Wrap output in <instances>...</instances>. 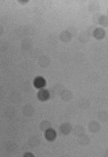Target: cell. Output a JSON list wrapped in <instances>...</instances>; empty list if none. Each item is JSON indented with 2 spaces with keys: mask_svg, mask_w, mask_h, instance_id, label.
<instances>
[{
  "mask_svg": "<svg viewBox=\"0 0 108 157\" xmlns=\"http://www.w3.org/2000/svg\"><path fill=\"white\" fill-rule=\"evenodd\" d=\"M97 117L99 120L102 123L108 122V112L105 110H101L97 114Z\"/></svg>",
  "mask_w": 108,
  "mask_h": 157,
  "instance_id": "13",
  "label": "cell"
},
{
  "mask_svg": "<svg viewBox=\"0 0 108 157\" xmlns=\"http://www.w3.org/2000/svg\"><path fill=\"white\" fill-rule=\"evenodd\" d=\"M73 131L74 136L78 137L85 134V129L84 127L80 125L75 126Z\"/></svg>",
  "mask_w": 108,
  "mask_h": 157,
  "instance_id": "12",
  "label": "cell"
},
{
  "mask_svg": "<svg viewBox=\"0 0 108 157\" xmlns=\"http://www.w3.org/2000/svg\"><path fill=\"white\" fill-rule=\"evenodd\" d=\"M90 35V33H83V34L79 37L80 40L82 41V42H86V41L88 40L89 39Z\"/></svg>",
  "mask_w": 108,
  "mask_h": 157,
  "instance_id": "18",
  "label": "cell"
},
{
  "mask_svg": "<svg viewBox=\"0 0 108 157\" xmlns=\"http://www.w3.org/2000/svg\"><path fill=\"white\" fill-rule=\"evenodd\" d=\"M46 82L45 79L42 77H37L34 79V85L37 88L41 89L45 86Z\"/></svg>",
  "mask_w": 108,
  "mask_h": 157,
  "instance_id": "7",
  "label": "cell"
},
{
  "mask_svg": "<svg viewBox=\"0 0 108 157\" xmlns=\"http://www.w3.org/2000/svg\"><path fill=\"white\" fill-rule=\"evenodd\" d=\"M34 110L31 105H27L24 107L22 109V114L25 116L29 117L33 116Z\"/></svg>",
  "mask_w": 108,
  "mask_h": 157,
  "instance_id": "8",
  "label": "cell"
},
{
  "mask_svg": "<svg viewBox=\"0 0 108 157\" xmlns=\"http://www.w3.org/2000/svg\"><path fill=\"white\" fill-rule=\"evenodd\" d=\"M101 125L96 121H92L89 123L88 130L92 133H97L101 130Z\"/></svg>",
  "mask_w": 108,
  "mask_h": 157,
  "instance_id": "1",
  "label": "cell"
},
{
  "mask_svg": "<svg viewBox=\"0 0 108 157\" xmlns=\"http://www.w3.org/2000/svg\"><path fill=\"white\" fill-rule=\"evenodd\" d=\"M78 142L81 146H87L90 144L91 139L88 135L84 134L78 137Z\"/></svg>",
  "mask_w": 108,
  "mask_h": 157,
  "instance_id": "3",
  "label": "cell"
},
{
  "mask_svg": "<svg viewBox=\"0 0 108 157\" xmlns=\"http://www.w3.org/2000/svg\"><path fill=\"white\" fill-rule=\"evenodd\" d=\"M104 156L105 157H108V148L105 150Z\"/></svg>",
  "mask_w": 108,
  "mask_h": 157,
  "instance_id": "21",
  "label": "cell"
},
{
  "mask_svg": "<svg viewBox=\"0 0 108 157\" xmlns=\"http://www.w3.org/2000/svg\"><path fill=\"white\" fill-rule=\"evenodd\" d=\"M23 156L25 157H34V155L31 152H26L24 154Z\"/></svg>",
  "mask_w": 108,
  "mask_h": 157,
  "instance_id": "20",
  "label": "cell"
},
{
  "mask_svg": "<svg viewBox=\"0 0 108 157\" xmlns=\"http://www.w3.org/2000/svg\"><path fill=\"white\" fill-rule=\"evenodd\" d=\"M61 40L64 42H68L71 39L72 36L71 33L68 31H64L61 33L60 36Z\"/></svg>",
  "mask_w": 108,
  "mask_h": 157,
  "instance_id": "14",
  "label": "cell"
},
{
  "mask_svg": "<svg viewBox=\"0 0 108 157\" xmlns=\"http://www.w3.org/2000/svg\"><path fill=\"white\" fill-rule=\"evenodd\" d=\"M106 32L105 30L101 28H97L94 31L93 36L96 39L100 40L102 39L105 37Z\"/></svg>",
  "mask_w": 108,
  "mask_h": 157,
  "instance_id": "9",
  "label": "cell"
},
{
  "mask_svg": "<svg viewBox=\"0 0 108 157\" xmlns=\"http://www.w3.org/2000/svg\"><path fill=\"white\" fill-rule=\"evenodd\" d=\"M73 130L72 127L69 123H64L60 127V131L62 134L67 136Z\"/></svg>",
  "mask_w": 108,
  "mask_h": 157,
  "instance_id": "2",
  "label": "cell"
},
{
  "mask_svg": "<svg viewBox=\"0 0 108 157\" xmlns=\"http://www.w3.org/2000/svg\"><path fill=\"white\" fill-rule=\"evenodd\" d=\"M101 16V15H100L98 14H96L93 17L94 21H95V23H98L99 20Z\"/></svg>",
  "mask_w": 108,
  "mask_h": 157,
  "instance_id": "19",
  "label": "cell"
},
{
  "mask_svg": "<svg viewBox=\"0 0 108 157\" xmlns=\"http://www.w3.org/2000/svg\"><path fill=\"white\" fill-rule=\"evenodd\" d=\"M98 24L104 27L108 26V17L105 15H101L99 20Z\"/></svg>",
  "mask_w": 108,
  "mask_h": 157,
  "instance_id": "16",
  "label": "cell"
},
{
  "mask_svg": "<svg viewBox=\"0 0 108 157\" xmlns=\"http://www.w3.org/2000/svg\"><path fill=\"white\" fill-rule=\"evenodd\" d=\"M51 123L48 121H43L41 122L40 124V129L42 131H45L48 128H51Z\"/></svg>",
  "mask_w": 108,
  "mask_h": 157,
  "instance_id": "15",
  "label": "cell"
},
{
  "mask_svg": "<svg viewBox=\"0 0 108 157\" xmlns=\"http://www.w3.org/2000/svg\"><path fill=\"white\" fill-rule=\"evenodd\" d=\"M40 144V141L38 138L33 136L28 140V144L30 147L34 148L38 147Z\"/></svg>",
  "mask_w": 108,
  "mask_h": 157,
  "instance_id": "11",
  "label": "cell"
},
{
  "mask_svg": "<svg viewBox=\"0 0 108 157\" xmlns=\"http://www.w3.org/2000/svg\"><path fill=\"white\" fill-rule=\"evenodd\" d=\"M78 105L79 109L84 110L90 107L91 102L88 98H81L78 101Z\"/></svg>",
  "mask_w": 108,
  "mask_h": 157,
  "instance_id": "5",
  "label": "cell"
},
{
  "mask_svg": "<svg viewBox=\"0 0 108 157\" xmlns=\"http://www.w3.org/2000/svg\"><path fill=\"white\" fill-rule=\"evenodd\" d=\"M37 97L40 101H45L48 100L50 97L49 92L47 90H41L38 93Z\"/></svg>",
  "mask_w": 108,
  "mask_h": 157,
  "instance_id": "6",
  "label": "cell"
},
{
  "mask_svg": "<svg viewBox=\"0 0 108 157\" xmlns=\"http://www.w3.org/2000/svg\"><path fill=\"white\" fill-rule=\"evenodd\" d=\"M62 99L64 101H70L73 98V95L72 92L69 90L65 89L60 94Z\"/></svg>",
  "mask_w": 108,
  "mask_h": 157,
  "instance_id": "10",
  "label": "cell"
},
{
  "mask_svg": "<svg viewBox=\"0 0 108 157\" xmlns=\"http://www.w3.org/2000/svg\"><path fill=\"white\" fill-rule=\"evenodd\" d=\"M45 137L48 141H52L55 140L56 137V131L52 128H49L45 131Z\"/></svg>",
  "mask_w": 108,
  "mask_h": 157,
  "instance_id": "4",
  "label": "cell"
},
{
  "mask_svg": "<svg viewBox=\"0 0 108 157\" xmlns=\"http://www.w3.org/2000/svg\"><path fill=\"white\" fill-rule=\"evenodd\" d=\"M16 144L12 142H8L6 145V150L9 152H12L16 149Z\"/></svg>",
  "mask_w": 108,
  "mask_h": 157,
  "instance_id": "17",
  "label": "cell"
}]
</instances>
